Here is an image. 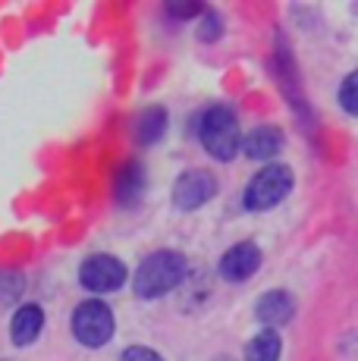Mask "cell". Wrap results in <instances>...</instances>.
<instances>
[{
  "label": "cell",
  "instance_id": "1",
  "mask_svg": "<svg viewBox=\"0 0 358 361\" xmlns=\"http://www.w3.org/2000/svg\"><path fill=\"white\" fill-rule=\"evenodd\" d=\"M185 276V258L176 252H154L135 270V295L139 298H161L176 289Z\"/></svg>",
  "mask_w": 358,
  "mask_h": 361
},
{
  "label": "cell",
  "instance_id": "2",
  "mask_svg": "<svg viewBox=\"0 0 358 361\" xmlns=\"http://www.w3.org/2000/svg\"><path fill=\"white\" fill-rule=\"evenodd\" d=\"M198 135H202V145L211 157L217 161H233L239 151V120L226 104H214L202 114V123H198Z\"/></svg>",
  "mask_w": 358,
  "mask_h": 361
},
{
  "label": "cell",
  "instance_id": "3",
  "mask_svg": "<svg viewBox=\"0 0 358 361\" xmlns=\"http://www.w3.org/2000/svg\"><path fill=\"white\" fill-rule=\"evenodd\" d=\"M292 189V173L280 164H271L258 173L245 189V207L249 211H271L273 204L286 198V192Z\"/></svg>",
  "mask_w": 358,
  "mask_h": 361
},
{
  "label": "cell",
  "instance_id": "4",
  "mask_svg": "<svg viewBox=\"0 0 358 361\" xmlns=\"http://www.w3.org/2000/svg\"><path fill=\"white\" fill-rule=\"evenodd\" d=\"M73 333L82 345H104L110 336H113V314L104 302L92 298V302H82L73 314Z\"/></svg>",
  "mask_w": 358,
  "mask_h": 361
},
{
  "label": "cell",
  "instance_id": "5",
  "mask_svg": "<svg viewBox=\"0 0 358 361\" xmlns=\"http://www.w3.org/2000/svg\"><path fill=\"white\" fill-rule=\"evenodd\" d=\"M79 280L92 293H116L126 283V267L113 255H92L79 267Z\"/></svg>",
  "mask_w": 358,
  "mask_h": 361
},
{
  "label": "cell",
  "instance_id": "6",
  "mask_svg": "<svg viewBox=\"0 0 358 361\" xmlns=\"http://www.w3.org/2000/svg\"><path fill=\"white\" fill-rule=\"evenodd\" d=\"M217 195V179L208 170H189L176 179L173 185V201L183 211H195L204 201H211Z\"/></svg>",
  "mask_w": 358,
  "mask_h": 361
},
{
  "label": "cell",
  "instance_id": "7",
  "mask_svg": "<svg viewBox=\"0 0 358 361\" xmlns=\"http://www.w3.org/2000/svg\"><path fill=\"white\" fill-rule=\"evenodd\" d=\"M258 267H261V248L254 245V242H239V245H233L230 252L223 255V261H220V274L233 283L249 280Z\"/></svg>",
  "mask_w": 358,
  "mask_h": 361
},
{
  "label": "cell",
  "instance_id": "8",
  "mask_svg": "<svg viewBox=\"0 0 358 361\" xmlns=\"http://www.w3.org/2000/svg\"><path fill=\"white\" fill-rule=\"evenodd\" d=\"M142 192H144V170H142V164L139 161L123 164L120 173H116V179H113L116 201H120L123 207H132L135 201L142 198Z\"/></svg>",
  "mask_w": 358,
  "mask_h": 361
},
{
  "label": "cell",
  "instance_id": "9",
  "mask_svg": "<svg viewBox=\"0 0 358 361\" xmlns=\"http://www.w3.org/2000/svg\"><path fill=\"white\" fill-rule=\"evenodd\" d=\"M292 314H295V302L283 289H273V293L258 298V321L267 324V327H280V324L292 321Z\"/></svg>",
  "mask_w": 358,
  "mask_h": 361
},
{
  "label": "cell",
  "instance_id": "10",
  "mask_svg": "<svg viewBox=\"0 0 358 361\" xmlns=\"http://www.w3.org/2000/svg\"><path fill=\"white\" fill-rule=\"evenodd\" d=\"M41 327H44V311L38 305H23V308L13 314V324H10V336L16 345H29L38 339Z\"/></svg>",
  "mask_w": 358,
  "mask_h": 361
},
{
  "label": "cell",
  "instance_id": "11",
  "mask_svg": "<svg viewBox=\"0 0 358 361\" xmlns=\"http://www.w3.org/2000/svg\"><path fill=\"white\" fill-rule=\"evenodd\" d=\"M280 148H283V132L277 126H258L245 138V151L254 161H271L280 154Z\"/></svg>",
  "mask_w": 358,
  "mask_h": 361
},
{
  "label": "cell",
  "instance_id": "12",
  "mask_svg": "<svg viewBox=\"0 0 358 361\" xmlns=\"http://www.w3.org/2000/svg\"><path fill=\"white\" fill-rule=\"evenodd\" d=\"M167 129V110L163 107H148L135 120V142L139 145H154Z\"/></svg>",
  "mask_w": 358,
  "mask_h": 361
},
{
  "label": "cell",
  "instance_id": "13",
  "mask_svg": "<svg viewBox=\"0 0 358 361\" xmlns=\"http://www.w3.org/2000/svg\"><path fill=\"white\" fill-rule=\"evenodd\" d=\"M280 349H283V343H280V333L261 330L258 336L249 339V345H245V361H277L280 358Z\"/></svg>",
  "mask_w": 358,
  "mask_h": 361
},
{
  "label": "cell",
  "instance_id": "14",
  "mask_svg": "<svg viewBox=\"0 0 358 361\" xmlns=\"http://www.w3.org/2000/svg\"><path fill=\"white\" fill-rule=\"evenodd\" d=\"M340 104H342V110H346V114L358 116V69H355V73H349L346 82H342V88H340Z\"/></svg>",
  "mask_w": 358,
  "mask_h": 361
},
{
  "label": "cell",
  "instance_id": "15",
  "mask_svg": "<svg viewBox=\"0 0 358 361\" xmlns=\"http://www.w3.org/2000/svg\"><path fill=\"white\" fill-rule=\"evenodd\" d=\"M19 295H23V280L16 274H0V308L13 305Z\"/></svg>",
  "mask_w": 358,
  "mask_h": 361
},
{
  "label": "cell",
  "instance_id": "16",
  "mask_svg": "<svg viewBox=\"0 0 358 361\" xmlns=\"http://www.w3.org/2000/svg\"><path fill=\"white\" fill-rule=\"evenodd\" d=\"M123 361H163L154 349H144V345H132V349L123 352Z\"/></svg>",
  "mask_w": 358,
  "mask_h": 361
},
{
  "label": "cell",
  "instance_id": "17",
  "mask_svg": "<svg viewBox=\"0 0 358 361\" xmlns=\"http://www.w3.org/2000/svg\"><path fill=\"white\" fill-rule=\"evenodd\" d=\"M217 35H220V19L214 16V13H211V16L204 19V32H202V38H204V41H211V38H217Z\"/></svg>",
  "mask_w": 358,
  "mask_h": 361
},
{
  "label": "cell",
  "instance_id": "18",
  "mask_svg": "<svg viewBox=\"0 0 358 361\" xmlns=\"http://www.w3.org/2000/svg\"><path fill=\"white\" fill-rule=\"evenodd\" d=\"M217 361H230V358H217Z\"/></svg>",
  "mask_w": 358,
  "mask_h": 361
}]
</instances>
